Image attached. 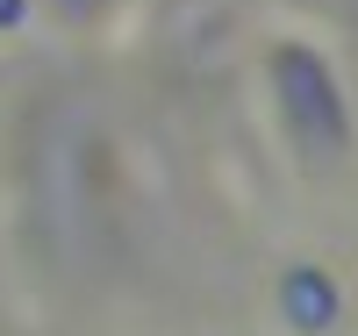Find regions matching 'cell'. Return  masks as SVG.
Wrapping results in <instances>:
<instances>
[{
    "instance_id": "obj_3",
    "label": "cell",
    "mask_w": 358,
    "mask_h": 336,
    "mask_svg": "<svg viewBox=\"0 0 358 336\" xmlns=\"http://www.w3.org/2000/svg\"><path fill=\"white\" fill-rule=\"evenodd\" d=\"M22 15V0H0V22H15Z\"/></svg>"
},
{
    "instance_id": "obj_2",
    "label": "cell",
    "mask_w": 358,
    "mask_h": 336,
    "mask_svg": "<svg viewBox=\"0 0 358 336\" xmlns=\"http://www.w3.org/2000/svg\"><path fill=\"white\" fill-rule=\"evenodd\" d=\"M287 315L301 322V329H322V322L337 315L330 279H322V272H294V279H287Z\"/></svg>"
},
{
    "instance_id": "obj_1",
    "label": "cell",
    "mask_w": 358,
    "mask_h": 336,
    "mask_svg": "<svg viewBox=\"0 0 358 336\" xmlns=\"http://www.w3.org/2000/svg\"><path fill=\"white\" fill-rule=\"evenodd\" d=\"M273 79H280V101H287V122H294V136H301V150H308L315 165L344 158V101H337L330 65H322L315 50L287 43L273 57Z\"/></svg>"
}]
</instances>
